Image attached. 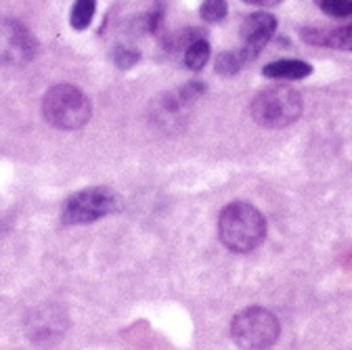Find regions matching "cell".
Here are the masks:
<instances>
[{
	"mask_svg": "<svg viewBox=\"0 0 352 350\" xmlns=\"http://www.w3.org/2000/svg\"><path fill=\"white\" fill-rule=\"evenodd\" d=\"M267 235V221L252 204L233 201L218 216V237L237 254L256 250Z\"/></svg>",
	"mask_w": 352,
	"mask_h": 350,
	"instance_id": "cell-1",
	"label": "cell"
},
{
	"mask_svg": "<svg viewBox=\"0 0 352 350\" xmlns=\"http://www.w3.org/2000/svg\"><path fill=\"white\" fill-rule=\"evenodd\" d=\"M42 116L59 130H78L91 120V101L72 84H57L42 99Z\"/></svg>",
	"mask_w": 352,
	"mask_h": 350,
	"instance_id": "cell-2",
	"label": "cell"
},
{
	"mask_svg": "<svg viewBox=\"0 0 352 350\" xmlns=\"http://www.w3.org/2000/svg\"><path fill=\"white\" fill-rule=\"evenodd\" d=\"M302 97L287 86H273L252 101V118L264 128H283L302 116Z\"/></svg>",
	"mask_w": 352,
	"mask_h": 350,
	"instance_id": "cell-3",
	"label": "cell"
},
{
	"mask_svg": "<svg viewBox=\"0 0 352 350\" xmlns=\"http://www.w3.org/2000/svg\"><path fill=\"white\" fill-rule=\"evenodd\" d=\"M279 319L260 306H252L233 317L231 336L243 350H269L279 338Z\"/></svg>",
	"mask_w": 352,
	"mask_h": 350,
	"instance_id": "cell-4",
	"label": "cell"
},
{
	"mask_svg": "<svg viewBox=\"0 0 352 350\" xmlns=\"http://www.w3.org/2000/svg\"><path fill=\"white\" fill-rule=\"evenodd\" d=\"M120 197L107 187H91L69 195L61 210V221L65 225H88L99 218L116 212Z\"/></svg>",
	"mask_w": 352,
	"mask_h": 350,
	"instance_id": "cell-5",
	"label": "cell"
},
{
	"mask_svg": "<svg viewBox=\"0 0 352 350\" xmlns=\"http://www.w3.org/2000/svg\"><path fill=\"white\" fill-rule=\"evenodd\" d=\"M38 53L34 34L15 19H0V65L19 67Z\"/></svg>",
	"mask_w": 352,
	"mask_h": 350,
	"instance_id": "cell-6",
	"label": "cell"
},
{
	"mask_svg": "<svg viewBox=\"0 0 352 350\" xmlns=\"http://www.w3.org/2000/svg\"><path fill=\"white\" fill-rule=\"evenodd\" d=\"M275 30H277V19L269 13H254L245 17L241 25L243 47L239 49L245 63L254 61L260 55V51L267 47V42L271 40Z\"/></svg>",
	"mask_w": 352,
	"mask_h": 350,
	"instance_id": "cell-7",
	"label": "cell"
},
{
	"mask_svg": "<svg viewBox=\"0 0 352 350\" xmlns=\"http://www.w3.org/2000/svg\"><path fill=\"white\" fill-rule=\"evenodd\" d=\"M302 38L308 42V45L329 47V49H336V51L352 53V23L336 28V30L306 28V30H302Z\"/></svg>",
	"mask_w": 352,
	"mask_h": 350,
	"instance_id": "cell-8",
	"label": "cell"
},
{
	"mask_svg": "<svg viewBox=\"0 0 352 350\" xmlns=\"http://www.w3.org/2000/svg\"><path fill=\"white\" fill-rule=\"evenodd\" d=\"M313 67L311 63L300 61V59H281L275 63H269L262 69V74L273 80H302L306 76H311Z\"/></svg>",
	"mask_w": 352,
	"mask_h": 350,
	"instance_id": "cell-9",
	"label": "cell"
},
{
	"mask_svg": "<svg viewBox=\"0 0 352 350\" xmlns=\"http://www.w3.org/2000/svg\"><path fill=\"white\" fill-rule=\"evenodd\" d=\"M210 61V45L204 38H195L185 49V65L189 69H201Z\"/></svg>",
	"mask_w": 352,
	"mask_h": 350,
	"instance_id": "cell-10",
	"label": "cell"
},
{
	"mask_svg": "<svg viewBox=\"0 0 352 350\" xmlns=\"http://www.w3.org/2000/svg\"><path fill=\"white\" fill-rule=\"evenodd\" d=\"M95 9H97V0H76V5L72 9V17H69L72 28L78 32L86 30L95 17Z\"/></svg>",
	"mask_w": 352,
	"mask_h": 350,
	"instance_id": "cell-11",
	"label": "cell"
},
{
	"mask_svg": "<svg viewBox=\"0 0 352 350\" xmlns=\"http://www.w3.org/2000/svg\"><path fill=\"white\" fill-rule=\"evenodd\" d=\"M243 65H245V59L241 57L239 51H225L216 59V72L220 76H235Z\"/></svg>",
	"mask_w": 352,
	"mask_h": 350,
	"instance_id": "cell-12",
	"label": "cell"
},
{
	"mask_svg": "<svg viewBox=\"0 0 352 350\" xmlns=\"http://www.w3.org/2000/svg\"><path fill=\"white\" fill-rule=\"evenodd\" d=\"M229 13L227 0H204V5L199 9V15L204 17V21L208 23H218L223 21Z\"/></svg>",
	"mask_w": 352,
	"mask_h": 350,
	"instance_id": "cell-13",
	"label": "cell"
},
{
	"mask_svg": "<svg viewBox=\"0 0 352 350\" xmlns=\"http://www.w3.org/2000/svg\"><path fill=\"white\" fill-rule=\"evenodd\" d=\"M317 5L331 17H352V0H317Z\"/></svg>",
	"mask_w": 352,
	"mask_h": 350,
	"instance_id": "cell-14",
	"label": "cell"
},
{
	"mask_svg": "<svg viewBox=\"0 0 352 350\" xmlns=\"http://www.w3.org/2000/svg\"><path fill=\"white\" fill-rule=\"evenodd\" d=\"M141 59V53L137 49H132V47H118L113 51V63L116 67L120 69H130V67H135Z\"/></svg>",
	"mask_w": 352,
	"mask_h": 350,
	"instance_id": "cell-15",
	"label": "cell"
},
{
	"mask_svg": "<svg viewBox=\"0 0 352 350\" xmlns=\"http://www.w3.org/2000/svg\"><path fill=\"white\" fill-rule=\"evenodd\" d=\"M245 3H250V5H258V7H277V5H281L283 0H245Z\"/></svg>",
	"mask_w": 352,
	"mask_h": 350,
	"instance_id": "cell-16",
	"label": "cell"
}]
</instances>
